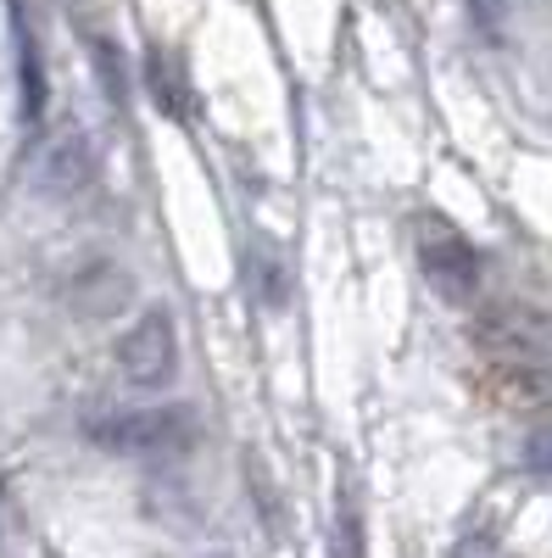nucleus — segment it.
Returning <instances> with one entry per match:
<instances>
[{"label": "nucleus", "instance_id": "4", "mask_svg": "<svg viewBox=\"0 0 552 558\" xmlns=\"http://www.w3.org/2000/svg\"><path fill=\"white\" fill-rule=\"evenodd\" d=\"M62 302L78 318H118L134 302V274L123 263H112V257H84L62 279Z\"/></svg>", "mask_w": 552, "mask_h": 558}, {"label": "nucleus", "instance_id": "1", "mask_svg": "<svg viewBox=\"0 0 552 558\" xmlns=\"http://www.w3.org/2000/svg\"><path fill=\"white\" fill-rule=\"evenodd\" d=\"M84 436L107 452L134 458H184L196 447V413L191 408H96L84 413Z\"/></svg>", "mask_w": 552, "mask_h": 558}, {"label": "nucleus", "instance_id": "3", "mask_svg": "<svg viewBox=\"0 0 552 558\" xmlns=\"http://www.w3.org/2000/svg\"><path fill=\"white\" fill-rule=\"evenodd\" d=\"M419 257H425V274H430V286L446 296V302H469L480 291V257L475 246L457 235L452 223L430 218L425 223V235H419Z\"/></svg>", "mask_w": 552, "mask_h": 558}, {"label": "nucleus", "instance_id": "2", "mask_svg": "<svg viewBox=\"0 0 552 558\" xmlns=\"http://www.w3.org/2000/svg\"><path fill=\"white\" fill-rule=\"evenodd\" d=\"M118 375L128 391H168L179 375V318L168 307H146L118 341Z\"/></svg>", "mask_w": 552, "mask_h": 558}, {"label": "nucleus", "instance_id": "5", "mask_svg": "<svg viewBox=\"0 0 552 558\" xmlns=\"http://www.w3.org/2000/svg\"><path fill=\"white\" fill-rule=\"evenodd\" d=\"M530 463H547L552 470V418H541V430L530 436Z\"/></svg>", "mask_w": 552, "mask_h": 558}]
</instances>
